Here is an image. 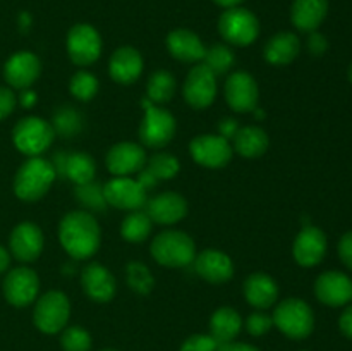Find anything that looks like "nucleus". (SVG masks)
<instances>
[{
    "mask_svg": "<svg viewBox=\"0 0 352 351\" xmlns=\"http://www.w3.org/2000/svg\"><path fill=\"white\" fill-rule=\"evenodd\" d=\"M58 237L64 250L72 258L85 260L96 253L102 236L95 217L86 212H71L62 219Z\"/></svg>",
    "mask_w": 352,
    "mask_h": 351,
    "instance_id": "nucleus-1",
    "label": "nucleus"
},
{
    "mask_svg": "<svg viewBox=\"0 0 352 351\" xmlns=\"http://www.w3.org/2000/svg\"><path fill=\"white\" fill-rule=\"evenodd\" d=\"M54 179L55 171L50 162L40 157H31L17 171L14 193L24 202H36L48 191Z\"/></svg>",
    "mask_w": 352,
    "mask_h": 351,
    "instance_id": "nucleus-2",
    "label": "nucleus"
},
{
    "mask_svg": "<svg viewBox=\"0 0 352 351\" xmlns=\"http://www.w3.org/2000/svg\"><path fill=\"white\" fill-rule=\"evenodd\" d=\"M151 255L165 267H186L196 257L195 241L181 231H164L151 243Z\"/></svg>",
    "mask_w": 352,
    "mask_h": 351,
    "instance_id": "nucleus-3",
    "label": "nucleus"
},
{
    "mask_svg": "<svg viewBox=\"0 0 352 351\" xmlns=\"http://www.w3.org/2000/svg\"><path fill=\"white\" fill-rule=\"evenodd\" d=\"M274 323L292 339H302L311 334L315 317L302 299L289 298L275 308Z\"/></svg>",
    "mask_w": 352,
    "mask_h": 351,
    "instance_id": "nucleus-4",
    "label": "nucleus"
},
{
    "mask_svg": "<svg viewBox=\"0 0 352 351\" xmlns=\"http://www.w3.org/2000/svg\"><path fill=\"white\" fill-rule=\"evenodd\" d=\"M144 119L140 127V138L144 147L162 148L174 138L175 119L168 110L160 109L150 100H143Z\"/></svg>",
    "mask_w": 352,
    "mask_h": 351,
    "instance_id": "nucleus-5",
    "label": "nucleus"
},
{
    "mask_svg": "<svg viewBox=\"0 0 352 351\" xmlns=\"http://www.w3.org/2000/svg\"><path fill=\"white\" fill-rule=\"evenodd\" d=\"M55 136V131L50 123L40 117H26L21 119L14 127V145L17 150L23 151L24 155L30 157H38L43 153L52 145Z\"/></svg>",
    "mask_w": 352,
    "mask_h": 351,
    "instance_id": "nucleus-6",
    "label": "nucleus"
},
{
    "mask_svg": "<svg viewBox=\"0 0 352 351\" xmlns=\"http://www.w3.org/2000/svg\"><path fill=\"white\" fill-rule=\"evenodd\" d=\"M219 30L229 43L246 47L256 40L260 33V23L251 10L230 7L220 16Z\"/></svg>",
    "mask_w": 352,
    "mask_h": 351,
    "instance_id": "nucleus-7",
    "label": "nucleus"
},
{
    "mask_svg": "<svg viewBox=\"0 0 352 351\" xmlns=\"http://www.w3.org/2000/svg\"><path fill=\"white\" fill-rule=\"evenodd\" d=\"M69 299L64 292L50 291L41 296L34 308V326L47 334H55L64 329L69 320Z\"/></svg>",
    "mask_w": 352,
    "mask_h": 351,
    "instance_id": "nucleus-8",
    "label": "nucleus"
},
{
    "mask_svg": "<svg viewBox=\"0 0 352 351\" xmlns=\"http://www.w3.org/2000/svg\"><path fill=\"white\" fill-rule=\"evenodd\" d=\"M69 57L78 65H89L102 54V38L89 24H76L67 34Z\"/></svg>",
    "mask_w": 352,
    "mask_h": 351,
    "instance_id": "nucleus-9",
    "label": "nucleus"
},
{
    "mask_svg": "<svg viewBox=\"0 0 352 351\" xmlns=\"http://www.w3.org/2000/svg\"><path fill=\"white\" fill-rule=\"evenodd\" d=\"M192 158L198 162L199 165H205L210 169H220L227 165L232 157V148H230L229 141L222 138L220 134H201L196 136L191 141Z\"/></svg>",
    "mask_w": 352,
    "mask_h": 351,
    "instance_id": "nucleus-10",
    "label": "nucleus"
},
{
    "mask_svg": "<svg viewBox=\"0 0 352 351\" xmlns=\"http://www.w3.org/2000/svg\"><path fill=\"white\" fill-rule=\"evenodd\" d=\"M217 76L205 64L195 65L189 71L184 85V98L195 109H206L217 95Z\"/></svg>",
    "mask_w": 352,
    "mask_h": 351,
    "instance_id": "nucleus-11",
    "label": "nucleus"
},
{
    "mask_svg": "<svg viewBox=\"0 0 352 351\" xmlns=\"http://www.w3.org/2000/svg\"><path fill=\"white\" fill-rule=\"evenodd\" d=\"M40 289L36 272L28 267L14 268L3 281V295L14 306H28L34 301Z\"/></svg>",
    "mask_w": 352,
    "mask_h": 351,
    "instance_id": "nucleus-12",
    "label": "nucleus"
},
{
    "mask_svg": "<svg viewBox=\"0 0 352 351\" xmlns=\"http://www.w3.org/2000/svg\"><path fill=\"white\" fill-rule=\"evenodd\" d=\"M107 203L116 209L138 210L146 205V189L129 178H116L103 186Z\"/></svg>",
    "mask_w": 352,
    "mask_h": 351,
    "instance_id": "nucleus-13",
    "label": "nucleus"
},
{
    "mask_svg": "<svg viewBox=\"0 0 352 351\" xmlns=\"http://www.w3.org/2000/svg\"><path fill=\"white\" fill-rule=\"evenodd\" d=\"M226 100L236 112H251L258 103V85L248 72L239 71L229 76L226 83Z\"/></svg>",
    "mask_w": 352,
    "mask_h": 351,
    "instance_id": "nucleus-14",
    "label": "nucleus"
},
{
    "mask_svg": "<svg viewBox=\"0 0 352 351\" xmlns=\"http://www.w3.org/2000/svg\"><path fill=\"white\" fill-rule=\"evenodd\" d=\"M40 58L31 52H17L6 62L3 74L7 83L14 88L26 89L33 85L40 76Z\"/></svg>",
    "mask_w": 352,
    "mask_h": 351,
    "instance_id": "nucleus-15",
    "label": "nucleus"
},
{
    "mask_svg": "<svg viewBox=\"0 0 352 351\" xmlns=\"http://www.w3.org/2000/svg\"><path fill=\"white\" fill-rule=\"evenodd\" d=\"M315 292L320 301L325 303V305H346L352 299V281L342 272H325L316 281Z\"/></svg>",
    "mask_w": 352,
    "mask_h": 351,
    "instance_id": "nucleus-16",
    "label": "nucleus"
},
{
    "mask_svg": "<svg viewBox=\"0 0 352 351\" xmlns=\"http://www.w3.org/2000/svg\"><path fill=\"white\" fill-rule=\"evenodd\" d=\"M10 250L21 262H34L43 250V234L33 222H23L10 234Z\"/></svg>",
    "mask_w": 352,
    "mask_h": 351,
    "instance_id": "nucleus-17",
    "label": "nucleus"
},
{
    "mask_svg": "<svg viewBox=\"0 0 352 351\" xmlns=\"http://www.w3.org/2000/svg\"><path fill=\"white\" fill-rule=\"evenodd\" d=\"M327 253V237L318 227H306L294 241V258L302 267L320 264Z\"/></svg>",
    "mask_w": 352,
    "mask_h": 351,
    "instance_id": "nucleus-18",
    "label": "nucleus"
},
{
    "mask_svg": "<svg viewBox=\"0 0 352 351\" xmlns=\"http://www.w3.org/2000/svg\"><path fill=\"white\" fill-rule=\"evenodd\" d=\"M146 164L144 148L136 143H119L107 153V167L116 176H127L138 172Z\"/></svg>",
    "mask_w": 352,
    "mask_h": 351,
    "instance_id": "nucleus-19",
    "label": "nucleus"
},
{
    "mask_svg": "<svg viewBox=\"0 0 352 351\" xmlns=\"http://www.w3.org/2000/svg\"><path fill=\"white\" fill-rule=\"evenodd\" d=\"M146 213L157 224H175L188 213V203L177 193H162L146 202Z\"/></svg>",
    "mask_w": 352,
    "mask_h": 351,
    "instance_id": "nucleus-20",
    "label": "nucleus"
},
{
    "mask_svg": "<svg viewBox=\"0 0 352 351\" xmlns=\"http://www.w3.org/2000/svg\"><path fill=\"white\" fill-rule=\"evenodd\" d=\"M82 289L91 299L98 303H107L116 296V279L109 268L100 264H91L81 274Z\"/></svg>",
    "mask_w": 352,
    "mask_h": 351,
    "instance_id": "nucleus-21",
    "label": "nucleus"
},
{
    "mask_svg": "<svg viewBox=\"0 0 352 351\" xmlns=\"http://www.w3.org/2000/svg\"><path fill=\"white\" fill-rule=\"evenodd\" d=\"M195 267L199 277L213 284L229 281L234 274V265L226 253L217 250H205L195 257Z\"/></svg>",
    "mask_w": 352,
    "mask_h": 351,
    "instance_id": "nucleus-22",
    "label": "nucleus"
},
{
    "mask_svg": "<svg viewBox=\"0 0 352 351\" xmlns=\"http://www.w3.org/2000/svg\"><path fill=\"white\" fill-rule=\"evenodd\" d=\"M141 72H143V58L136 48H117L110 57V76L113 81L131 85L140 78Z\"/></svg>",
    "mask_w": 352,
    "mask_h": 351,
    "instance_id": "nucleus-23",
    "label": "nucleus"
},
{
    "mask_svg": "<svg viewBox=\"0 0 352 351\" xmlns=\"http://www.w3.org/2000/svg\"><path fill=\"white\" fill-rule=\"evenodd\" d=\"M167 47L172 57L182 62H198L205 58L206 48L198 34L189 30H175L168 34Z\"/></svg>",
    "mask_w": 352,
    "mask_h": 351,
    "instance_id": "nucleus-24",
    "label": "nucleus"
},
{
    "mask_svg": "<svg viewBox=\"0 0 352 351\" xmlns=\"http://www.w3.org/2000/svg\"><path fill=\"white\" fill-rule=\"evenodd\" d=\"M244 296L250 305L263 310L274 305L278 296V288L270 275L263 272H254L244 282Z\"/></svg>",
    "mask_w": 352,
    "mask_h": 351,
    "instance_id": "nucleus-25",
    "label": "nucleus"
},
{
    "mask_svg": "<svg viewBox=\"0 0 352 351\" xmlns=\"http://www.w3.org/2000/svg\"><path fill=\"white\" fill-rule=\"evenodd\" d=\"M329 10V0H294L291 10L292 23L301 31H315L323 23Z\"/></svg>",
    "mask_w": 352,
    "mask_h": 351,
    "instance_id": "nucleus-26",
    "label": "nucleus"
},
{
    "mask_svg": "<svg viewBox=\"0 0 352 351\" xmlns=\"http://www.w3.org/2000/svg\"><path fill=\"white\" fill-rule=\"evenodd\" d=\"M299 38L294 33H278L265 47V58L274 65H285L299 54Z\"/></svg>",
    "mask_w": 352,
    "mask_h": 351,
    "instance_id": "nucleus-27",
    "label": "nucleus"
},
{
    "mask_svg": "<svg viewBox=\"0 0 352 351\" xmlns=\"http://www.w3.org/2000/svg\"><path fill=\"white\" fill-rule=\"evenodd\" d=\"M234 148L239 155L246 158L260 157L268 148V136L261 127L246 126L239 127L234 136Z\"/></svg>",
    "mask_w": 352,
    "mask_h": 351,
    "instance_id": "nucleus-28",
    "label": "nucleus"
},
{
    "mask_svg": "<svg viewBox=\"0 0 352 351\" xmlns=\"http://www.w3.org/2000/svg\"><path fill=\"white\" fill-rule=\"evenodd\" d=\"M241 327H243L241 315L234 308H227V306L217 310L210 322L212 337L217 341V344L230 343L241 332Z\"/></svg>",
    "mask_w": 352,
    "mask_h": 351,
    "instance_id": "nucleus-29",
    "label": "nucleus"
},
{
    "mask_svg": "<svg viewBox=\"0 0 352 351\" xmlns=\"http://www.w3.org/2000/svg\"><path fill=\"white\" fill-rule=\"evenodd\" d=\"M95 160L86 153H67L64 165V178L76 184H86L95 178Z\"/></svg>",
    "mask_w": 352,
    "mask_h": 351,
    "instance_id": "nucleus-30",
    "label": "nucleus"
},
{
    "mask_svg": "<svg viewBox=\"0 0 352 351\" xmlns=\"http://www.w3.org/2000/svg\"><path fill=\"white\" fill-rule=\"evenodd\" d=\"M148 96L153 103H167L175 93V79L168 71H157L148 81Z\"/></svg>",
    "mask_w": 352,
    "mask_h": 351,
    "instance_id": "nucleus-31",
    "label": "nucleus"
},
{
    "mask_svg": "<svg viewBox=\"0 0 352 351\" xmlns=\"http://www.w3.org/2000/svg\"><path fill=\"white\" fill-rule=\"evenodd\" d=\"M120 233L131 243H141L151 233V219L146 212H133L122 220Z\"/></svg>",
    "mask_w": 352,
    "mask_h": 351,
    "instance_id": "nucleus-32",
    "label": "nucleus"
},
{
    "mask_svg": "<svg viewBox=\"0 0 352 351\" xmlns=\"http://www.w3.org/2000/svg\"><path fill=\"white\" fill-rule=\"evenodd\" d=\"M52 127H54L55 133L60 134L62 138H72L82 129L81 116H79L78 110H74L72 107H60V109L55 110Z\"/></svg>",
    "mask_w": 352,
    "mask_h": 351,
    "instance_id": "nucleus-33",
    "label": "nucleus"
},
{
    "mask_svg": "<svg viewBox=\"0 0 352 351\" xmlns=\"http://www.w3.org/2000/svg\"><path fill=\"white\" fill-rule=\"evenodd\" d=\"M76 200L81 203L86 209L93 210V212H103L107 209V198H105V189L100 182L89 181L86 184H79L74 191Z\"/></svg>",
    "mask_w": 352,
    "mask_h": 351,
    "instance_id": "nucleus-34",
    "label": "nucleus"
},
{
    "mask_svg": "<svg viewBox=\"0 0 352 351\" xmlns=\"http://www.w3.org/2000/svg\"><path fill=\"white\" fill-rule=\"evenodd\" d=\"M144 171L157 182L160 179H172L179 172V160L170 153H157L148 160V167Z\"/></svg>",
    "mask_w": 352,
    "mask_h": 351,
    "instance_id": "nucleus-35",
    "label": "nucleus"
},
{
    "mask_svg": "<svg viewBox=\"0 0 352 351\" xmlns=\"http://www.w3.org/2000/svg\"><path fill=\"white\" fill-rule=\"evenodd\" d=\"M234 61H236V57H234L232 50L226 45H213L205 54V65L215 76L226 74L234 65Z\"/></svg>",
    "mask_w": 352,
    "mask_h": 351,
    "instance_id": "nucleus-36",
    "label": "nucleus"
},
{
    "mask_svg": "<svg viewBox=\"0 0 352 351\" xmlns=\"http://www.w3.org/2000/svg\"><path fill=\"white\" fill-rule=\"evenodd\" d=\"M127 282L140 295H148L155 286L153 275L150 274L148 267H144L140 262H133L127 265Z\"/></svg>",
    "mask_w": 352,
    "mask_h": 351,
    "instance_id": "nucleus-37",
    "label": "nucleus"
},
{
    "mask_svg": "<svg viewBox=\"0 0 352 351\" xmlns=\"http://www.w3.org/2000/svg\"><path fill=\"white\" fill-rule=\"evenodd\" d=\"M98 92V79L91 74V72L79 71L72 76L71 79V93L78 100L88 102Z\"/></svg>",
    "mask_w": 352,
    "mask_h": 351,
    "instance_id": "nucleus-38",
    "label": "nucleus"
},
{
    "mask_svg": "<svg viewBox=\"0 0 352 351\" xmlns=\"http://www.w3.org/2000/svg\"><path fill=\"white\" fill-rule=\"evenodd\" d=\"M62 348L65 351H89L91 348V337L82 327H69L62 334Z\"/></svg>",
    "mask_w": 352,
    "mask_h": 351,
    "instance_id": "nucleus-39",
    "label": "nucleus"
},
{
    "mask_svg": "<svg viewBox=\"0 0 352 351\" xmlns=\"http://www.w3.org/2000/svg\"><path fill=\"white\" fill-rule=\"evenodd\" d=\"M217 348H219V344L212 336L198 334V336H191L189 339H186L181 351H217Z\"/></svg>",
    "mask_w": 352,
    "mask_h": 351,
    "instance_id": "nucleus-40",
    "label": "nucleus"
},
{
    "mask_svg": "<svg viewBox=\"0 0 352 351\" xmlns=\"http://www.w3.org/2000/svg\"><path fill=\"white\" fill-rule=\"evenodd\" d=\"M274 323V319L267 313H253V315L248 317L246 329L250 330V334L253 336H263L265 332H268Z\"/></svg>",
    "mask_w": 352,
    "mask_h": 351,
    "instance_id": "nucleus-41",
    "label": "nucleus"
},
{
    "mask_svg": "<svg viewBox=\"0 0 352 351\" xmlns=\"http://www.w3.org/2000/svg\"><path fill=\"white\" fill-rule=\"evenodd\" d=\"M16 95L9 88H0V120L6 119L16 107Z\"/></svg>",
    "mask_w": 352,
    "mask_h": 351,
    "instance_id": "nucleus-42",
    "label": "nucleus"
},
{
    "mask_svg": "<svg viewBox=\"0 0 352 351\" xmlns=\"http://www.w3.org/2000/svg\"><path fill=\"white\" fill-rule=\"evenodd\" d=\"M339 255L344 264L352 268V233H347L339 243Z\"/></svg>",
    "mask_w": 352,
    "mask_h": 351,
    "instance_id": "nucleus-43",
    "label": "nucleus"
},
{
    "mask_svg": "<svg viewBox=\"0 0 352 351\" xmlns=\"http://www.w3.org/2000/svg\"><path fill=\"white\" fill-rule=\"evenodd\" d=\"M219 129H220V136L222 138H234L236 133L239 131V124H237L236 119H223L222 123L219 124Z\"/></svg>",
    "mask_w": 352,
    "mask_h": 351,
    "instance_id": "nucleus-44",
    "label": "nucleus"
},
{
    "mask_svg": "<svg viewBox=\"0 0 352 351\" xmlns=\"http://www.w3.org/2000/svg\"><path fill=\"white\" fill-rule=\"evenodd\" d=\"M327 47H329V43H327V40L322 34L313 33L311 36H309V50H311V54L322 55L323 52L327 50Z\"/></svg>",
    "mask_w": 352,
    "mask_h": 351,
    "instance_id": "nucleus-45",
    "label": "nucleus"
},
{
    "mask_svg": "<svg viewBox=\"0 0 352 351\" xmlns=\"http://www.w3.org/2000/svg\"><path fill=\"white\" fill-rule=\"evenodd\" d=\"M339 326H340V330L352 339V306H349V308L340 315Z\"/></svg>",
    "mask_w": 352,
    "mask_h": 351,
    "instance_id": "nucleus-46",
    "label": "nucleus"
},
{
    "mask_svg": "<svg viewBox=\"0 0 352 351\" xmlns=\"http://www.w3.org/2000/svg\"><path fill=\"white\" fill-rule=\"evenodd\" d=\"M217 351H258L256 348L251 346V344H244V343H223L219 344Z\"/></svg>",
    "mask_w": 352,
    "mask_h": 351,
    "instance_id": "nucleus-47",
    "label": "nucleus"
},
{
    "mask_svg": "<svg viewBox=\"0 0 352 351\" xmlns=\"http://www.w3.org/2000/svg\"><path fill=\"white\" fill-rule=\"evenodd\" d=\"M19 102H21V105L26 107V109H31V107L36 103V93L31 92V89H28V88L23 89V93H21V96H19Z\"/></svg>",
    "mask_w": 352,
    "mask_h": 351,
    "instance_id": "nucleus-48",
    "label": "nucleus"
},
{
    "mask_svg": "<svg viewBox=\"0 0 352 351\" xmlns=\"http://www.w3.org/2000/svg\"><path fill=\"white\" fill-rule=\"evenodd\" d=\"M9 262H10L9 253H7L6 248L0 246V272L7 270V267H9Z\"/></svg>",
    "mask_w": 352,
    "mask_h": 351,
    "instance_id": "nucleus-49",
    "label": "nucleus"
},
{
    "mask_svg": "<svg viewBox=\"0 0 352 351\" xmlns=\"http://www.w3.org/2000/svg\"><path fill=\"white\" fill-rule=\"evenodd\" d=\"M215 2L219 3V6L230 9V7H237V6H239V3L243 2V0H215Z\"/></svg>",
    "mask_w": 352,
    "mask_h": 351,
    "instance_id": "nucleus-50",
    "label": "nucleus"
},
{
    "mask_svg": "<svg viewBox=\"0 0 352 351\" xmlns=\"http://www.w3.org/2000/svg\"><path fill=\"white\" fill-rule=\"evenodd\" d=\"M349 78H351V81H352V64H351V71H349Z\"/></svg>",
    "mask_w": 352,
    "mask_h": 351,
    "instance_id": "nucleus-51",
    "label": "nucleus"
},
{
    "mask_svg": "<svg viewBox=\"0 0 352 351\" xmlns=\"http://www.w3.org/2000/svg\"><path fill=\"white\" fill-rule=\"evenodd\" d=\"M105 351H113V350H105Z\"/></svg>",
    "mask_w": 352,
    "mask_h": 351,
    "instance_id": "nucleus-52",
    "label": "nucleus"
}]
</instances>
